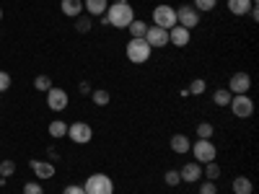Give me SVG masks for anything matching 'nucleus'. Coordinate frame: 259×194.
Instances as JSON below:
<instances>
[{"label":"nucleus","mask_w":259,"mask_h":194,"mask_svg":"<svg viewBox=\"0 0 259 194\" xmlns=\"http://www.w3.org/2000/svg\"><path fill=\"white\" fill-rule=\"evenodd\" d=\"M104 16L109 21V26H114V29H127L135 21V11L130 3H112Z\"/></svg>","instance_id":"obj_1"},{"label":"nucleus","mask_w":259,"mask_h":194,"mask_svg":"<svg viewBox=\"0 0 259 194\" xmlns=\"http://www.w3.org/2000/svg\"><path fill=\"white\" fill-rule=\"evenodd\" d=\"M150 52H153V50L148 47L145 39H130L127 47H124V55H127V60L133 65H145L150 60Z\"/></svg>","instance_id":"obj_2"},{"label":"nucleus","mask_w":259,"mask_h":194,"mask_svg":"<svg viewBox=\"0 0 259 194\" xmlns=\"http://www.w3.org/2000/svg\"><path fill=\"white\" fill-rule=\"evenodd\" d=\"M85 194H114V181L106 174H91L83 184Z\"/></svg>","instance_id":"obj_3"},{"label":"nucleus","mask_w":259,"mask_h":194,"mask_svg":"<svg viewBox=\"0 0 259 194\" xmlns=\"http://www.w3.org/2000/svg\"><path fill=\"white\" fill-rule=\"evenodd\" d=\"M153 26L158 29H174L177 26V8H171V6H156L153 8Z\"/></svg>","instance_id":"obj_4"},{"label":"nucleus","mask_w":259,"mask_h":194,"mask_svg":"<svg viewBox=\"0 0 259 194\" xmlns=\"http://www.w3.org/2000/svg\"><path fill=\"white\" fill-rule=\"evenodd\" d=\"M189 150H192V156H194L197 163H210V161H215V156H218V148L212 145V140H194Z\"/></svg>","instance_id":"obj_5"},{"label":"nucleus","mask_w":259,"mask_h":194,"mask_svg":"<svg viewBox=\"0 0 259 194\" xmlns=\"http://www.w3.org/2000/svg\"><path fill=\"white\" fill-rule=\"evenodd\" d=\"M231 112L236 119H249L254 114V101L249 99V93H239V96H233L231 99Z\"/></svg>","instance_id":"obj_6"},{"label":"nucleus","mask_w":259,"mask_h":194,"mask_svg":"<svg viewBox=\"0 0 259 194\" xmlns=\"http://www.w3.org/2000/svg\"><path fill=\"white\" fill-rule=\"evenodd\" d=\"M200 21H202V13L194 8V6H182L177 8V24L184 26V29H194V26H200Z\"/></svg>","instance_id":"obj_7"},{"label":"nucleus","mask_w":259,"mask_h":194,"mask_svg":"<svg viewBox=\"0 0 259 194\" xmlns=\"http://www.w3.org/2000/svg\"><path fill=\"white\" fill-rule=\"evenodd\" d=\"M68 137L75 145H85V142L94 140V129H91V124H85V122H73V124H68Z\"/></svg>","instance_id":"obj_8"},{"label":"nucleus","mask_w":259,"mask_h":194,"mask_svg":"<svg viewBox=\"0 0 259 194\" xmlns=\"http://www.w3.org/2000/svg\"><path fill=\"white\" fill-rule=\"evenodd\" d=\"M143 39L148 41L150 50H163L168 44V31L166 29H158V26H148V31H145Z\"/></svg>","instance_id":"obj_9"},{"label":"nucleus","mask_w":259,"mask_h":194,"mask_svg":"<svg viewBox=\"0 0 259 194\" xmlns=\"http://www.w3.org/2000/svg\"><path fill=\"white\" fill-rule=\"evenodd\" d=\"M68 101H70L68 99V91L55 88V85L47 91V106H50L52 112H65V109H68Z\"/></svg>","instance_id":"obj_10"},{"label":"nucleus","mask_w":259,"mask_h":194,"mask_svg":"<svg viewBox=\"0 0 259 194\" xmlns=\"http://www.w3.org/2000/svg\"><path fill=\"white\" fill-rule=\"evenodd\" d=\"M251 88V75L249 73H233L231 80H228V91L233 96H239V93H249Z\"/></svg>","instance_id":"obj_11"},{"label":"nucleus","mask_w":259,"mask_h":194,"mask_svg":"<svg viewBox=\"0 0 259 194\" xmlns=\"http://www.w3.org/2000/svg\"><path fill=\"white\" fill-rule=\"evenodd\" d=\"M179 176H182V184H194V181H200V179H202V163H197V161L184 163L182 171H179Z\"/></svg>","instance_id":"obj_12"},{"label":"nucleus","mask_w":259,"mask_h":194,"mask_svg":"<svg viewBox=\"0 0 259 194\" xmlns=\"http://www.w3.org/2000/svg\"><path fill=\"white\" fill-rule=\"evenodd\" d=\"M189 41H192V31L189 29H184V26H174V29H168V44H174V47H187L189 44Z\"/></svg>","instance_id":"obj_13"},{"label":"nucleus","mask_w":259,"mask_h":194,"mask_svg":"<svg viewBox=\"0 0 259 194\" xmlns=\"http://www.w3.org/2000/svg\"><path fill=\"white\" fill-rule=\"evenodd\" d=\"M29 166L39 179H52L55 176V163H50V161H31Z\"/></svg>","instance_id":"obj_14"},{"label":"nucleus","mask_w":259,"mask_h":194,"mask_svg":"<svg viewBox=\"0 0 259 194\" xmlns=\"http://www.w3.org/2000/svg\"><path fill=\"white\" fill-rule=\"evenodd\" d=\"M109 8V0H83V11L89 16H104Z\"/></svg>","instance_id":"obj_15"},{"label":"nucleus","mask_w":259,"mask_h":194,"mask_svg":"<svg viewBox=\"0 0 259 194\" xmlns=\"http://www.w3.org/2000/svg\"><path fill=\"white\" fill-rule=\"evenodd\" d=\"M189 148H192V142H189V137H187V135H182V132L171 135V150H174V153L184 156V153H189Z\"/></svg>","instance_id":"obj_16"},{"label":"nucleus","mask_w":259,"mask_h":194,"mask_svg":"<svg viewBox=\"0 0 259 194\" xmlns=\"http://www.w3.org/2000/svg\"><path fill=\"white\" fill-rule=\"evenodd\" d=\"M60 11L70 18H78L83 13V0H62L60 3Z\"/></svg>","instance_id":"obj_17"},{"label":"nucleus","mask_w":259,"mask_h":194,"mask_svg":"<svg viewBox=\"0 0 259 194\" xmlns=\"http://www.w3.org/2000/svg\"><path fill=\"white\" fill-rule=\"evenodd\" d=\"M251 6H254V0H228V11L233 16H249Z\"/></svg>","instance_id":"obj_18"},{"label":"nucleus","mask_w":259,"mask_h":194,"mask_svg":"<svg viewBox=\"0 0 259 194\" xmlns=\"http://www.w3.org/2000/svg\"><path fill=\"white\" fill-rule=\"evenodd\" d=\"M254 191V184L249 176H236L233 179V194H251Z\"/></svg>","instance_id":"obj_19"},{"label":"nucleus","mask_w":259,"mask_h":194,"mask_svg":"<svg viewBox=\"0 0 259 194\" xmlns=\"http://www.w3.org/2000/svg\"><path fill=\"white\" fill-rule=\"evenodd\" d=\"M127 31H130V36H133V39H143V36H145V31H148V24H145L143 18H135L133 24L127 26Z\"/></svg>","instance_id":"obj_20"},{"label":"nucleus","mask_w":259,"mask_h":194,"mask_svg":"<svg viewBox=\"0 0 259 194\" xmlns=\"http://www.w3.org/2000/svg\"><path fill=\"white\" fill-rule=\"evenodd\" d=\"M231 99H233V93H231L228 88H218V91L212 93V104H215V106H228Z\"/></svg>","instance_id":"obj_21"},{"label":"nucleus","mask_w":259,"mask_h":194,"mask_svg":"<svg viewBox=\"0 0 259 194\" xmlns=\"http://www.w3.org/2000/svg\"><path fill=\"white\" fill-rule=\"evenodd\" d=\"M50 135H52L55 140H60V137H65V135H68V124H65L62 119H55V122L50 124Z\"/></svg>","instance_id":"obj_22"},{"label":"nucleus","mask_w":259,"mask_h":194,"mask_svg":"<svg viewBox=\"0 0 259 194\" xmlns=\"http://www.w3.org/2000/svg\"><path fill=\"white\" fill-rule=\"evenodd\" d=\"M205 88H207V83H205V78H194L189 85H187V91H189V96H202L205 93Z\"/></svg>","instance_id":"obj_23"},{"label":"nucleus","mask_w":259,"mask_h":194,"mask_svg":"<svg viewBox=\"0 0 259 194\" xmlns=\"http://www.w3.org/2000/svg\"><path fill=\"white\" fill-rule=\"evenodd\" d=\"M202 174H205L207 181H215V179H221L223 171H221V166L215 163V161H210V163H205V171H202Z\"/></svg>","instance_id":"obj_24"},{"label":"nucleus","mask_w":259,"mask_h":194,"mask_svg":"<svg viewBox=\"0 0 259 194\" xmlns=\"http://www.w3.org/2000/svg\"><path fill=\"white\" fill-rule=\"evenodd\" d=\"M91 101H94L96 106H106V104L112 101V96H109V91L99 88V91H91Z\"/></svg>","instance_id":"obj_25"},{"label":"nucleus","mask_w":259,"mask_h":194,"mask_svg":"<svg viewBox=\"0 0 259 194\" xmlns=\"http://www.w3.org/2000/svg\"><path fill=\"white\" fill-rule=\"evenodd\" d=\"M212 132H215V127H212L210 122H200V124H197V140H210Z\"/></svg>","instance_id":"obj_26"},{"label":"nucleus","mask_w":259,"mask_h":194,"mask_svg":"<svg viewBox=\"0 0 259 194\" xmlns=\"http://www.w3.org/2000/svg\"><path fill=\"white\" fill-rule=\"evenodd\" d=\"M34 88L47 93V91L52 88V78H50V75H36V78H34Z\"/></svg>","instance_id":"obj_27"},{"label":"nucleus","mask_w":259,"mask_h":194,"mask_svg":"<svg viewBox=\"0 0 259 194\" xmlns=\"http://www.w3.org/2000/svg\"><path fill=\"white\" fill-rule=\"evenodd\" d=\"M194 8H197L200 13H207V11H212L215 6H218V0H194V3H192Z\"/></svg>","instance_id":"obj_28"},{"label":"nucleus","mask_w":259,"mask_h":194,"mask_svg":"<svg viewBox=\"0 0 259 194\" xmlns=\"http://www.w3.org/2000/svg\"><path fill=\"white\" fill-rule=\"evenodd\" d=\"M75 29H78L80 34L89 31V29H91V16H83V13H80V16L75 18Z\"/></svg>","instance_id":"obj_29"},{"label":"nucleus","mask_w":259,"mask_h":194,"mask_svg":"<svg viewBox=\"0 0 259 194\" xmlns=\"http://www.w3.org/2000/svg\"><path fill=\"white\" fill-rule=\"evenodd\" d=\"M163 181H166L168 186H179V184H182V176H179V171H174V168H171V171H166Z\"/></svg>","instance_id":"obj_30"},{"label":"nucleus","mask_w":259,"mask_h":194,"mask_svg":"<svg viewBox=\"0 0 259 194\" xmlns=\"http://www.w3.org/2000/svg\"><path fill=\"white\" fill-rule=\"evenodd\" d=\"M16 174V163L13 161H0V176H11Z\"/></svg>","instance_id":"obj_31"},{"label":"nucleus","mask_w":259,"mask_h":194,"mask_svg":"<svg viewBox=\"0 0 259 194\" xmlns=\"http://www.w3.org/2000/svg\"><path fill=\"white\" fill-rule=\"evenodd\" d=\"M200 194H218V186H215V181H202L200 184Z\"/></svg>","instance_id":"obj_32"},{"label":"nucleus","mask_w":259,"mask_h":194,"mask_svg":"<svg viewBox=\"0 0 259 194\" xmlns=\"http://www.w3.org/2000/svg\"><path fill=\"white\" fill-rule=\"evenodd\" d=\"M24 194H45V189H41V184H36V181H29L24 186Z\"/></svg>","instance_id":"obj_33"},{"label":"nucleus","mask_w":259,"mask_h":194,"mask_svg":"<svg viewBox=\"0 0 259 194\" xmlns=\"http://www.w3.org/2000/svg\"><path fill=\"white\" fill-rule=\"evenodd\" d=\"M8 88H11V75L6 70H0V93L8 91Z\"/></svg>","instance_id":"obj_34"},{"label":"nucleus","mask_w":259,"mask_h":194,"mask_svg":"<svg viewBox=\"0 0 259 194\" xmlns=\"http://www.w3.org/2000/svg\"><path fill=\"white\" fill-rule=\"evenodd\" d=\"M62 194H85V189L83 186H78V184H70V186H65V191Z\"/></svg>","instance_id":"obj_35"},{"label":"nucleus","mask_w":259,"mask_h":194,"mask_svg":"<svg viewBox=\"0 0 259 194\" xmlns=\"http://www.w3.org/2000/svg\"><path fill=\"white\" fill-rule=\"evenodd\" d=\"M78 88H80V93H91V85H89V83H80Z\"/></svg>","instance_id":"obj_36"},{"label":"nucleus","mask_w":259,"mask_h":194,"mask_svg":"<svg viewBox=\"0 0 259 194\" xmlns=\"http://www.w3.org/2000/svg\"><path fill=\"white\" fill-rule=\"evenodd\" d=\"M114 3H130V0H114Z\"/></svg>","instance_id":"obj_37"},{"label":"nucleus","mask_w":259,"mask_h":194,"mask_svg":"<svg viewBox=\"0 0 259 194\" xmlns=\"http://www.w3.org/2000/svg\"><path fill=\"white\" fill-rule=\"evenodd\" d=\"M0 18H3V8H0Z\"/></svg>","instance_id":"obj_38"},{"label":"nucleus","mask_w":259,"mask_h":194,"mask_svg":"<svg viewBox=\"0 0 259 194\" xmlns=\"http://www.w3.org/2000/svg\"><path fill=\"white\" fill-rule=\"evenodd\" d=\"M251 194H254V191H251Z\"/></svg>","instance_id":"obj_39"}]
</instances>
